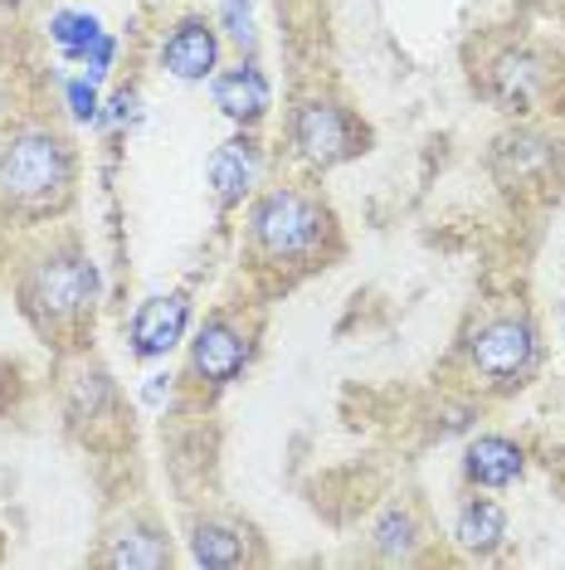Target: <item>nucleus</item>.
Returning <instances> with one entry per match:
<instances>
[{
  "label": "nucleus",
  "instance_id": "f257e3e1",
  "mask_svg": "<svg viewBox=\"0 0 565 570\" xmlns=\"http://www.w3.org/2000/svg\"><path fill=\"white\" fill-rule=\"evenodd\" d=\"M69 186V147L54 132H30L10 137V147L0 151V200L16 210H40Z\"/></svg>",
  "mask_w": 565,
  "mask_h": 570
},
{
  "label": "nucleus",
  "instance_id": "f03ea898",
  "mask_svg": "<svg viewBox=\"0 0 565 570\" xmlns=\"http://www.w3.org/2000/svg\"><path fill=\"white\" fill-rule=\"evenodd\" d=\"M249 225H254V239L274 258H307L327 235V215L307 196H298V190H274V196H264L254 205Z\"/></svg>",
  "mask_w": 565,
  "mask_h": 570
},
{
  "label": "nucleus",
  "instance_id": "7ed1b4c3",
  "mask_svg": "<svg viewBox=\"0 0 565 570\" xmlns=\"http://www.w3.org/2000/svg\"><path fill=\"white\" fill-rule=\"evenodd\" d=\"M93 293H98L93 264H83V258H73V254L44 258V264L34 268V278H30V297L44 307L49 317H73V313H83V307L93 303Z\"/></svg>",
  "mask_w": 565,
  "mask_h": 570
},
{
  "label": "nucleus",
  "instance_id": "20e7f679",
  "mask_svg": "<svg viewBox=\"0 0 565 570\" xmlns=\"http://www.w3.org/2000/svg\"><path fill=\"white\" fill-rule=\"evenodd\" d=\"M293 147L313 166H337L346 157H356V132L341 108H331V102H303L298 118H293Z\"/></svg>",
  "mask_w": 565,
  "mask_h": 570
},
{
  "label": "nucleus",
  "instance_id": "39448f33",
  "mask_svg": "<svg viewBox=\"0 0 565 570\" xmlns=\"http://www.w3.org/2000/svg\"><path fill=\"white\" fill-rule=\"evenodd\" d=\"M532 352H536V332L522 317H497L473 342V366L493 375V381H512V375L532 366Z\"/></svg>",
  "mask_w": 565,
  "mask_h": 570
},
{
  "label": "nucleus",
  "instance_id": "423d86ee",
  "mask_svg": "<svg viewBox=\"0 0 565 570\" xmlns=\"http://www.w3.org/2000/svg\"><path fill=\"white\" fill-rule=\"evenodd\" d=\"M186 322H190V303L181 293L171 297H151V303H141V313L132 322V352L137 356H166L176 342L186 336Z\"/></svg>",
  "mask_w": 565,
  "mask_h": 570
},
{
  "label": "nucleus",
  "instance_id": "0eeeda50",
  "mask_svg": "<svg viewBox=\"0 0 565 570\" xmlns=\"http://www.w3.org/2000/svg\"><path fill=\"white\" fill-rule=\"evenodd\" d=\"M215 59H220V40H215V30L205 20H181L171 30V40H166V49H161V63L186 83L210 79Z\"/></svg>",
  "mask_w": 565,
  "mask_h": 570
},
{
  "label": "nucleus",
  "instance_id": "6e6552de",
  "mask_svg": "<svg viewBox=\"0 0 565 570\" xmlns=\"http://www.w3.org/2000/svg\"><path fill=\"white\" fill-rule=\"evenodd\" d=\"M244 356H249V346H244V336L229 327V322H205L200 336H196V352H190L196 371L210 385L235 381V375L244 371Z\"/></svg>",
  "mask_w": 565,
  "mask_h": 570
},
{
  "label": "nucleus",
  "instance_id": "1a4fd4ad",
  "mask_svg": "<svg viewBox=\"0 0 565 570\" xmlns=\"http://www.w3.org/2000/svg\"><path fill=\"white\" fill-rule=\"evenodd\" d=\"M268 79L254 63H239V69H229L215 79V108L225 112V118H235V122H259L264 112H268Z\"/></svg>",
  "mask_w": 565,
  "mask_h": 570
},
{
  "label": "nucleus",
  "instance_id": "9d476101",
  "mask_svg": "<svg viewBox=\"0 0 565 570\" xmlns=\"http://www.w3.org/2000/svg\"><path fill=\"white\" fill-rule=\"evenodd\" d=\"M254 171H259V151H254V141H225V147H215L210 157V186L220 205H235L244 200V190L254 186Z\"/></svg>",
  "mask_w": 565,
  "mask_h": 570
},
{
  "label": "nucleus",
  "instance_id": "9b49d317",
  "mask_svg": "<svg viewBox=\"0 0 565 570\" xmlns=\"http://www.w3.org/2000/svg\"><path fill=\"white\" fill-rule=\"evenodd\" d=\"M517 473H522V449L512 444V439L487 434L478 444H468V478L473 483L507 488V483H517Z\"/></svg>",
  "mask_w": 565,
  "mask_h": 570
},
{
  "label": "nucleus",
  "instance_id": "f8f14e48",
  "mask_svg": "<svg viewBox=\"0 0 565 570\" xmlns=\"http://www.w3.org/2000/svg\"><path fill=\"white\" fill-rule=\"evenodd\" d=\"M454 537H458V547L473 551V556H493L507 541V517L497 502H468V508L458 512Z\"/></svg>",
  "mask_w": 565,
  "mask_h": 570
},
{
  "label": "nucleus",
  "instance_id": "ddd939ff",
  "mask_svg": "<svg viewBox=\"0 0 565 570\" xmlns=\"http://www.w3.org/2000/svg\"><path fill=\"white\" fill-rule=\"evenodd\" d=\"M49 35H54V45L63 49V55L83 59L88 45L102 35V24H98V16H88V10H59V16L49 20Z\"/></svg>",
  "mask_w": 565,
  "mask_h": 570
},
{
  "label": "nucleus",
  "instance_id": "4468645a",
  "mask_svg": "<svg viewBox=\"0 0 565 570\" xmlns=\"http://www.w3.org/2000/svg\"><path fill=\"white\" fill-rule=\"evenodd\" d=\"M108 561L112 566H166V561H171V551H166L161 537L132 527V531H122V537H118V547L108 551Z\"/></svg>",
  "mask_w": 565,
  "mask_h": 570
},
{
  "label": "nucleus",
  "instance_id": "2eb2a0df",
  "mask_svg": "<svg viewBox=\"0 0 565 570\" xmlns=\"http://www.w3.org/2000/svg\"><path fill=\"white\" fill-rule=\"evenodd\" d=\"M196 561L200 566H239L244 547L235 531H225V527H196Z\"/></svg>",
  "mask_w": 565,
  "mask_h": 570
},
{
  "label": "nucleus",
  "instance_id": "dca6fc26",
  "mask_svg": "<svg viewBox=\"0 0 565 570\" xmlns=\"http://www.w3.org/2000/svg\"><path fill=\"white\" fill-rule=\"evenodd\" d=\"M536 63L526 59V55H507L503 63H497V94H503L507 102H526V94H532V83H536Z\"/></svg>",
  "mask_w": 565,
  "mask_h": 570
},
{
  "label": "nucleus",
  "instance_id": "f3484780",
  "mask_svg": "<svg viewBox=\"0 0 565 570\" xmlns=\"http://www.w3.org/2000/svg\"><path fill=\"white\" fill-rule=\"evenodd\" d=\"M376 547L380 556H409L415 551V522L405 512H385V522L376 527Z\"/></svg>",
  "mask_w": 565,
  "mask_h": 570
},
{
  "label": "nucleus",
  "instance_id": "a211bd4d",
  "mask_svg": "<svg viewBox=\"0 0 565 570\" xmlns=\"http://www.w3.org/2000/svg\"><path fill=\"white\" fill-rule=\"evenodd\" d=\"M220 16H225L229 40H235L239 49L254 45V10H249V0H220Z\"/></svg>",
  "mask_w": 565,
  "mask_h": 570
},
{
  "label": "nucleus",
  "instance_id": "6ab92c4d",
  "mask_svg": "<svg viewBox=\"0 0 565 570\" xmlns=\"http://www.w3.org/2000/svg\"><path fill=\"white\" fill-rule=\"evenodd\" d=\"M69 108H73V118L93 122V118H98V94H93V88H88L83 79H73V83H69Z\"/></svg>",
  "mask_w": 565,
  "mask_h": 570
},
{
  "label": "nucleus",
  "instance_id": "aec40b11",
  "mask_svg": "<svg viewBox=\"0 0 565 570\" xmlns=\"http://www.w3.org/2000/svg\"><path fill=\"white\" fill-rule=\"evenodd\" d=\"M112 49H118V45H112V35H98V40L93 45H88V73H108V63H112Z\"/></svg>",
  "mask_w": 565,
  "mask_h": 570
},
{
  "label": "nucleus",
  "instance_id": "412c9836",
  "mask_svg": "<svg viewBox=\"0 0 565 570\" xmlns=\"http://www.w3.org/2000/svg\"><path fill=\"white\" fill-rule=\"evenodd\" d=\"M127 118H137V98L118 94V98H112V122H127Z\"/></svg>",
  "mask_w": 565,
  "mask_h": 570
},
{
  "label": "nucleus",
  "instance_id": "4be33fe9",
  "mask_svg": "<svg viewBox=\"0 0 565 570\" xmlns=\"http://www.w3.org/2000/svg\"><path fill=\"white\" fill-rule=\"evenodd\" d=\"M166 381H171V375H151V385H147V400H151V405H161L166 391H171V385H166Z\"/></svg>",
  "mask_w": 565,
  "mask_h": 570
},
{
  "label": "nucleus",
  "instance_id": "5701e85b",
  "mask_svg": "<svg viewBox=\"0 0 565 570\" xmlns=\"http://www.w3.org/2000/svg\"><path fill=\"white\" fill-rule=\"evenodd\" d=\"M0 108H6V102H0Z\"/></svg>",
  "mask_w": 565,
  "mask_h": 570
}]
</instances>
